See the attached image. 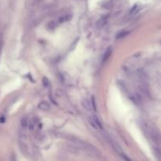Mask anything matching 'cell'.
Wrapping results in <instances>:
<instances>
[{
  "label": "cell",
  "mask_w": 161,
  "mask_h": 161,
  "mask_svg": "<svg viewBox=\"0 0 161 161\" xmlns=\"http://www.w3.org/2000/svg\"><path fill=\"white\" fill-rule=\"evenodd\" d=\"M111 53H112V46H109L108 49L105 51V53H104V58H103V61H106L109 59V58L110 57Z\"/></svg>",
  "instance_id": "obj_5"
},
{
  "label": "cell",
  "mask_w": 161,
  "mask_h": 161,
  "mask_svg": "<svg viewBox=\"0 0 161 161\" xmlns=\"http://www.w3.org/2000/svg\"><path fill=\"white\" fill-rule=\"evenodd\" d=\"M71 19V15H65V16H63V17H60L59 20H58V22L60 24H62L64 22H65V21H68Z\"/></svg>",
  "instance_id": "obj_6"
},
{
  "label": "cell",
  "mask_w": 161,
  "mask_h": 161,
  "mask_svg": "<svg viewBox=\"0 0 161 161\" xmlns=\"http://www.w3.org/2000/svg\"><path fill=\"white\" fill-rule=\"evenodd\" d=\"M91 117H92V119H93V120H94V122L95 125L97 126V127H98V129H101V130H102L101 123V122H100L99 119L98 118V116H96L95 115H94V116H92Z\"/></svg>",
  "instance_id": "obj_4"
},
{
  "label": "cell",
  "mask_w": 161,
  "mask_h": 161,
  "mask_svg": "<svg viewBox=\"0 0 161 161\" xmlns=\"http://www.w3.org/2000/svg\"><path fill=\"white\" fill-rule=\"evenodd\" d=\"M130 32L129 31H124V32H121V33H119L116 36V39H120V38H123V37H125L127 35H128Z\"/></svg>",
  "instance_id": "obj_9"
},
{
  "label": "cell",
  "mask_w": 161,
  "mask_h": 161,
  "mask_svg": "<svg viewBox=\"0 0 161 161\" xmlns=\"http://www.w3.org/2000/svg\"><path fill=\"white\" fill-rule=\"evenodd\" d=\"M28 125V123H27V119L25 118H24L22 120H21V126L23 128H25Z\"/></svg>",
  "instance_id": "obj_12"
},
{
  "label": "cell",
  "mask_w": 161,
  "mask_h": 161,
  "mask_svg": "<svg viewBox=\"0 0 161 161\" xmlns=\"http://www.w3.org/2000/svg\"><path fill=\"white\" fill-rule=\"evenodd\" d=\"M38 108L39 109H42V110H44V111H47V110L50 109V104H48L47 102H46V101H42V102H40L39 104Z\"/></svg>",
  "instance_id": "obj_2"
},
{
  "label": "cell",
  "mask_w": 161,
  "mask_h": 161,
  "mask_svg": "<svg viewBox=\"0 0 161 161\" xmlns=\"http://www.w3.org/2000/svg\"><path fill=\"white\" fill-rule=\"evenodd\" d=\"M79 40V38H77L75 41H74V43H72L71 45V46H70V49H69V50L70 51H71V50H73L74 49H75V47H76V46L77 45V43H78V41Z\"/></svg>",
  "instance_id": "obj_8"
},
{
  "label": "cell",
  "mask_w": 161,
  "mask_h": 161,
  "mask_svg": "<svg viewBox=\"0 0 161 161\" xmlns=\"http://www.w3.org/2000/svg\"><path fill=\"white\" fill-rule=\"evenodd\" d=\"M107 19H108V17H102V18H101L98 22H97L96 27L98 28H103L104 25H106V23H107Z\"/></svg>",
  "instance_id": "obj_1"
},
{
  "label": "cell",
  "mask_w": 161,
  "mask_h": 161,
  "mask_svg": "<svg viewBox=\"0 0 161 161\" xmlns=\"http://www.w3.org/2000/svg\"><path fill=\"white\" fill-rule=\"evenodd\" d=\"M136 10H139V6L138 4H135L133 7H132V9L131 10V13H136Z\"/></svg>",
  "instance_id": "obj_11"
},
{
  "label": "cell",
  "mask_w": 161,
  "mask_h": 161,
  "mask_svg": "<svg viewBox=\"0 0 161 161\" xmlns=\"http://www.w3.org/2000/svg\"><path fill=\"white\" fill-rule=\"evenodd\" d=\"M5 122V118L3 117V116H2L1 118H0V123H4Z\"/></svg>",
  "instance_id": "obj_15"
},
{
  "label": "cell",
  "mask_w": 161,
  "mask_h": 161,
  "mask_svg": "<svg viewBox=\"0 0 161 161\" xmlns=\"http://www.w3.org/2000/svg\"><path fill=\"white\" fill-rule=\"evenodd\" d=\"M88 121H89L90 124H91V125L94 128L98 129V127H97V126L95 125V123H94V120H93V119H92V117H91V116H89V117H88Z\"/></svg>",
  "instance_id": "obj_10"
},
{
  "label": "cell",
  "mask_w": 161,
  "mask_h": 161,
  "mask_svg": "<svg viewBox=\"0 0 161 161\" xmlns=\"http://www.w3.org/2000/svg\"><path fill=\"white\" fill-rule=\"evenodd\" d=\"M43 83L44 86H47L48 85H49V80H48L46 77H44L43 79Z\"/></svg>",
  "instance_id": "obj_14"
},
{
  "label": "cell",
  "mask_w": 161,
  "mask_h": 161,
  "mask_svg": "<svg viewBox=\"0 0 161 161\" xmlns=\"http://www.w3.org/2000/svg\"><path fill=\"white\" fill-rule=\"evenodd\" d=\"M1 50H2V44L0 43V56H1Z\"/></svg>",
  "instance_id": "obj_16"
},
{
  "label": "cell",
  "mask_w": 161,
  "mask_h": 161,
  "mask_svg": "<svg viewBox=\"0 0 161 161\" xmlns=\"http://www.w3.org/2000/svg\"><path fill=\"white\" fill-rule=\"evenodd\" d=\"M47 28H49L50 30H53L56 27H57V25H56V22L54 21H50L49 23H48V25H46Z\"/></svg>",
  "instance_id": "obj_7"
},
{
  "label": "cell",
  "mask_w": 161,
  "mask_h": 161,
  "mask_svg": "<svg viewBox=\"0 0 161 161\" xmlns=\"http://www.w3.org/2000/svg\"><path fill=\"white\" fill-rule=\"evenodd\" d=\"M91 101H92V103H91V106L92 108L94 109V111H96V104H95V99H94V97L92 96V98H91Z\"/></svg>",
  "instance_id": "obj_13"
},
{
  "label": "cell",
  "mask_w": 161,
  "mask_h": 161,
  "mask_svg": "<svg viewBox=\"0 0 161 161\" xmlns=\"http://www.w3.org/2000/svg\"><path fill=\"white\" fill-rule=\"evenodd\" d=\"M82 104H83V107H84L86 109L89 110V111H91V110L92 109L91 103L89 101H88L86 98H83V101H82Z\"/></svg>",
  "instance_id": "obj_3"
}]
</instances>
